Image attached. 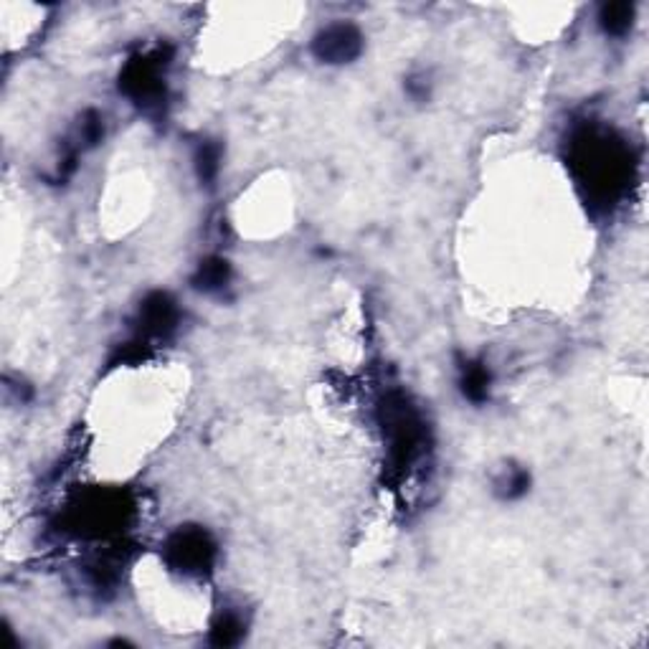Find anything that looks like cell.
<instances>
[{
    "label": "cell",
    "mask_w": 649,
    "mask_h": 649,
    "mask_svg": "<svg viewBox=\"0 0 649 649\" xmlns=\"http://www.w3.org/2000/svg\"><path fill=\"white\" fill-rule=\"evenodd\" d=\"M168 566L186 575H203L216 558V543L203 528H180L165 543Z\"/></svg>",
    "instance_id": "cell-1"
},
{
    "label": "cell",
    "mask_w": 649,
    "mask_h": 649,
    "mask_svg": "<svg viewBox=\"0 0 649 649\" xmlns=\"http://www.w3.org/2000/svg\"><path fill=\"white\" fill-rule=\"evenodd\" d=\"M119 89L140 104L155 102L162 94V56L160 51L133 59L119 76Z\"/></svg>",
    "instance_id": "cell-2"
},
{
    "label": "cell",
    "mask_w": 649,
    "mask_h": 649,
    "mask_svg": "<svg viewBox=\"0 0 649 649\" xmlns=\"http://www.w3.org/2000/svg\"><path fill=\"white\" fill-rule=\"evenodd\" d=\"M360 33L350 23H333L315 39L317 59L327 64H348L360 54Z\"/></svg>",
    "instance_id": "cell-3"
},
{
    "label": "cell",
    "mask_w": 649,
    "mask_h": 649,
    "mask_svg": "<svg viewBox=\"0 0 649 649\" xmlns=\"http://www.w3.org/2000/svg\"><path fill=\"white\" fill-rule=\"evenodd\" d=\"M176 302L168 295H160V292H158V295H150L148 299H145V305L140 307V323H143L145 333H150V335L168 333V330L176 324Z\"/></svg>",
    "instance_id": "cell-4"
},
{
    "label": "cell",
    "mask_w": 649,
    "mask_h": 649,
    "mask_svg": "<svg viewBox=\"0 0 649 649\" xmlns=\"http://www.w3.org/2000/svg\"><path fill=\"white\" fill-rule=\"evenodd\" d=\"M489 384H492V378H489V370L485 368V363H464V368H462V394L467 396L470 401L474 403H482V401L489 396Z\"/></svg>",
    "instance_id": "cell-5"
},
{
    "label": "cell",
    "mask_w": 649,
    "mask_h": 649,
    "mask_svg": "<svg viewBox=\"0 0 649 649\" xmlns=\"http://www.w3.org/2000/svg\"><path fill=\"white\" fill-rule=\"evenodd\" d=\"M229 277H231L229 262H226V259H219V256H213V259H206L203 264L198 266L193 284H195L198 290H203V292H216V290L226 287Z\"/></svg>",
    "instance_id": "cell-6"
},
{
    "label": "cell",
    "mask_w": 649,
    "mask_h": 649,
    "mask_svg": "<svg viewBox=\"0 0 649 649\" xmlns=\"http://www.w3.org/2000/svg\"><path fill=\"white\" fill-rule=\"evenodd\" d=\"M241 635H244V624H241L237 614H223V617H219L216 624L211 627V639H213V645H219V647L237 645Z\"/></svg>",
    "instance_id": "cell-7"
},
{
    "label": "cell",
    "mask_w": 649,
    "mask_h": 649,
    "mask_svg": "<svg viewBox=\"0 0 649 649\" xmlns=\"http://www.w3.org/2000/svg\"><path fill=\"white\" fill-rule=\"evenodd\" d=\"M601 26L606 33H624V30L632 26V5L627 3H614V5H606L601 11Z\"/></svg>",
    "instance_id": "cell-8"
},
{
    "label": "cell",
    "mask_w": 649,
    "mask_h": 649,
    "mask_svg": "<svg viewBox=\"0 0 649 649\" xmlns=\"http://www.w3.org/2000/svg\"><path fill=\"white\" fill-rule=\"evenodd\" d=\"M219 160H221V150L216 145H201L198 155H195V168H198V177L211 183L216 173H219Z\"/></svg>",
    "instance_id": "cell-9"
}]
</instances>
